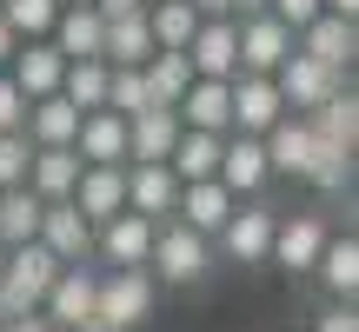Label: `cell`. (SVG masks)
<instances>
[{"label":"cell","instance_id":"obj_6","mask_svg":"<svg viewBox=\"0 0 359 332\" xmlns=\"http://www.w3.org/2000/svg\"><path fill=\"white\" fill-rule=\"evenodd\" d=\"M187 67L193 80H233L240 74V40H233V13H206L187 40Z\"/></svg>","mask_w":359,"mask_h":332},{"label":"cell","instance_id":"obj_12","mask_svg":"<svg viewBox=\"0 0 359 332\" xmlns=\"http://www.w3.org/2000/svg\"><path fill=\"white\" fill-rule=\"evenodd\" d=\"M173 206H180V179H173V166L167 160H133L127 166V213H140V219H173Z\"/></svg>","mask_w":359,"mask_h":332},{"label":"cell","instance_id":"obj_36","mask_svg":"<svg viewBox=\"0 0 359 332\" xmlns=\"http://www.w3.org/2000/svg\"><path fill=\"white\" fill-rule=\"evenodd\" d=\"M346 173H353V153L313 133V166H306V179H313L320 193H339V186H346Z\"/></svg>","mask_w":359,"mask_h":332},{"label":"cell","instance_id":"obj_29","mask_svg":"<svg viewBox=\"0 0 359 332\" xmlns=\"http://www.w3.org/2000/svg\"><path fill=\"white\" fill-rule=\"evenodd\" d=\"M313 272H320V286L333 299H353L359 293V240H353V233H346V240H326L320 259H313Z\"/></svg>","mask_w":359,"mask_h":332},{"label":"cell","instance_id":"obj_15","mask_svg":"<svg viewBox=\"0 0 359 332\" xmlns=\"http://www.w3.org/2000/svg\"><path fill=\"white\" fill-rule=\"evenodd\" d=\"M60 74H67V60H60V47H53V40H20V47H13V60H7V80L27 93V100L60 93Z\"/></svg>","mask_w":359,"mask_h":332},{"label":"cell","instance_id":"obj_31","mask_svg":"<svg viewBox=\"0 0 359 332\" xmlns=\"http://www.w3.org/2000/svg\"><path fill=\"white\" fill-rule=\"evenodd\" d=\"M147 27H154V53H187L200 13H193L187 0H154V7H147Z\"/></svg>","mask_w":359,"mask_h":332},{"label":"cell","instance_id":"obj_28","mask_svg":"<svg viewBox=\"0 0 359 332\" xmlns=\"http://www.w3.org/2000/svg\"><path fill=\"white\" fill-rule=\"evenodd\" d=\"M306 127L320 133V140H333V146H346V153H353V146H359V100H353V87H339L333 100H320L306 113Z\"/></svg>","mask_w":359,"mask_h":332},{"label":"cell","instance_id":"obj_16","mask_svg":"<svg viewBox=\"0 0 359 332\" xmlns=\"http://www.w3.org/2000/svg\"><path fill=\"white\" fill-rule=\"evenodd\" d=\"M333 240L326 233V219L320 213H293V219H280L273 226V266H286V272H313V259H320V246Z\"/></svg>","mask_w":359,"mask_h":332},{"label":"cell","instance_id":"obj_41","mask_svg":"<svg viewBox=\"0 0 359 332\" xmlns=\"http://www.w3.org/2000/svg\"><path fill=\"white\" fill-rule=\"evenodd\" d=\"M133 7H147V0H93V13H100V20H120V13H133Z\"/></svg>","mask_w":359,"mask_h":332},{"label":"cell","instance_id":"obj_32","mask_svg":"<svg viewBox=\"0 0 359 332\" xmlns=\"http://www.w3.org/2000/svg\"><path fill=\"white\" fill-rule=\"evenodd\" d=\"M60 100H74L80 113L107 106V60H67V74H60Z\"/></svg>","mask_w":359,"mask_h":332},{"label":"cell","instance_id":"obj_5","mask_svg":"<svg viewBox=\"0 0 359 332\" xmlns=\"http://www.w3.org/2000/svg\"><path fill=\"white\" fill-rule=\"evenodd\" d=\"M233 40H240V74H280L286 53H293V27L273 20V13L233 20Z\"/></svg>","mask_w":359,"mask_h":332},{"label":"cell","instance_id":"obj_2","mask_svg":"<svg viewBox=\"0 0 359 332\" xmlns=\"http://www.w3.org/2000/svg\"><path fill=\"white\" fill-rule=\"evenodd\" d=\"M154 306H160V286H154V272H147V266H107V272H100L93 312H100L107 326L140 332L147 319H154Z\"/></svg>","mask_w":359,"mask_h":332},{"label":"cell","instance_id":"obj_49","mask_svg":"<svg viewBox=\"0 0 359 332\" xmlns=\"http://www.w3.org/2000/svg\"><path fill=\"white\" fill-rule=\"evenodd\" d=\"M147 7H154V0H147Z\"/></svg>","mask_w":359,"mask_h":332},{"label":"cell","instance_id":"obj_14","mask_svg":"<svg viewBox=\"0 0 359 332\" xmlns=\"http://www.w3.org/2000/svg\"><path fill=\"white\" fill-rule=\"evenodd\" d=\"M147 253H154V219L114 213L107 226H93V259L107 266H147Z\"/></svg>","mask_w":359,"mask_h":332},{"label":"cell","instance_id":"obj_1","mask_svg":"<svg viewBox=\"0 0 359 332\" xmlns=\"http://www.w3.org/2000/svg\"><path fill=\"white\" fill-rule=\"evenodd\" d=\"M53 279H60V259H53L40 240L7 246V253H0V312H7V319H20V312H40V299H47V286H53Z\"/></svg>","mask_w":359,"mask_h":332},{"label":"cell","instance_id":"obj_24","mask_svg":"<svg viewBox=\"0 0 359 332\" xmlns=\"http://www.w3.org/2000/svg\"><path fill=\"white\" fill-rule=\"evenodd\" d=\"M180 140V113L173 106H147V113L127 120V166L133 160H167Z\"/></svg>","mask_w":359,"mask_h":332},{"label":"cell","instance_id":"obj_26","mask_svg":"<svg viewBox=\"0 0 359 332\" xmlns=\"http://www.w3.org/2000/svg\"><path fill=\"white\" fill-rule=\"evenodd\" d=\"M74 179H80V153H74V146H34V160H27V193L67 200Z\"/></svg>","mask_w":359,"mask_h":332},{"label":"cell","instance_id":"obj_40","mask_svg":"<svg viewBox=\"0 0 359 332\" xmlns=\"http://www.w3.org/2000/svg\"><path fill=\"white\" fill-rule=\"evenodd\" d=\"M313 332H359V312H353V299H333V306L313 319Z\"/></svg>","mask_w":359,"mask_h":332},{"label":"cell","instance_id":"obj_37","mask_svg":"<svg viewBox=\"0 0 359 332\" xmlns=\"http://www.w3.org/2000/svg\"><path fill=\"white\" fill-rule=\"evenodd\" d=\"M27 160H34V140L27 133H0V193L27 186Z\"/></svg>","mask_w":359,"mask_h":332},{"label":"cell","instance_id":"obj_13","mask_svg":"<svg viewBox=\"0 0 359 332\" xmlns=\"http://www.w3.org/2000/svg\"><path fill=\"white\" fill-rule=\"evenodd\" d=\"M293 47L306 53V60H320V67H333V74H346L353 53H359V27L339 20V13H320V20H306V27L293 34Z\"/></svg>","mask_w":359,"mask_h":332},{"label":"cell","instance_id":"obj_34","mask_svg":"<svg viewBox=\"0 0 359 332\" xmlns=\"http://www.w3.org/2000/svg\"><path fill=\"white\" fill-rule=\"evenodd\" d=\"M140 74H147V87H154V106H180V93L193 87L187 53H154V60H147Z\"/></svg>","mask_w":359,"mask_h":332},{"label":"cell","instance_id":"obj_4","mask_svg":"<svg viewBox=\"0 0 359 332\" xmlns=\"http://www.w3.org/2000/svg\"><path fill=\"white\" fill-rule=\"evenodd\" d=\"M93 293H100V272L93 266H60V279L47 286V299H40V319L53 332H80L93 319Z\"/></svg>","mask_w":359,"mask_h":332},{"label":"cell","instance_id":"obj_50","mask_svg":"<svg viewBox=\"0 0 359 332\" xmlns=\"http://www.w3.org/2000/svg\"><path fill=\"white\" fill-rule=\"evenodd\" d=\"M0 253H7V246H0Z\"/></svg>","mask_w":359,"mask_h":332},{"label":"cell","instance_id":"obj_33","mask_svg":"<svg viewBox=\"0 0 359 332\" xmlns=\"http://www.w3.org/2000/svg\"><path fill=\"white\" fill-rule=\"evenodd\" d=\"M147 106H154V87H147L140 67H107V113L133 120V113H147Z\"/></svg>","mask_w":359,"mask_h":332},{"label":"cell","instance_id":"obj_25","mask_svg":"<svg viewBox=\"0 0 359 332\" xmlns=\"http://www.w3.org/2000/svg\"><path fill=\"white\" fill-rule=\"evenodd\" d=\"M27 140L34 146H74V133H80V106L74 100H60V93H47V100H27Z\"/></svg>","mask_w":359,"mask_h":332},{"label":"cell","instance_id":"obj_35","mask_svg":"<svg viewBox=\"0 0 359 332\" xmlns=\"http://www.w3.org/2000/svg\"><path fill=\"white\" fill-rule=\"evenodd\" d=\"M53 13H60V0H0V20H7L20 40H47Z\"/></svg>","mask_w":359,"mask_h":332},{"label":"cell","instance_id":"obj_47","mask_svg":"<svg viewBox=\"0 0 359 332\" xmlns=\"http://www.w3.org/2000/svg\"><path fill=\"white\" fill-rule=\"evenodd\" d=\"M80 332H120V326H107V319H100V312H93V319H87V326H80Z\"/></svg>","mask_w":359,"mask_h":332},{"label":"cell","instance_id":"obj_46","mask_svg":"<svg viewBox=\"0 0 359 332\" xmlns=\"http://www.w3.org/2000/svg\"><path fill=\"white\" fill-rule=\"evenodd\" d=\"M187 7H193V13L206 20V13H226V0H187Z\"/></svg>","mask_w":359,"mask_h":332},{"label":"cell","instance_id":"obj_20","mask_svg":"<svg viewBox=\"0 0 359 332\" xmlns=\"http://www.w3.org/2000/svg\"><path fill=\"white\" fill-rule=\"evenodd\" d=\"M259 146H266V166H273V173L306 179V166H313V127H306V113H280L266 133H259Z\"/></svg>","mask_w":359,"mask_h":332},{"label":"cell","instance_id":"obj_19","mask_svg":"<svg viewBox=\"0 0 359 332\" xmlns=\"http://www.w3.org/2000/svg\"><path fill=\"white\" fill-rule=\"evenodd\" d=\"M74 153H80V166H127V120H120V113H107V106L80 113Z\"/></svg>","mask_w":359,"mask_h":332},{"label":"cell","instance_id":"obj_10","mask_svg":"<svg viewBox=\"0 0 359 332\" xmlns=\"http://www.w3.org/2000/svg\"><path fill=\"white\" fill-rule=\"evenodd\" d=\"M40 246H47L60 266H93V226L74 213V200H47V213H40Z\"/></svg>","mask_w":359,"mask_h":332},{"label":"cell","instance_id":"obj_18","mask_svg":"<svg viewBox=\"0 0 359 332\" xmlns=\"http://www.w3.org/2000/svg\"><path fill=\"white\" fill-rule=\"evenodd\" d=\"M286 113L273 74H233V133H266Z\"/></svg>","mask_w":359,"mask_h":332},{"label":"cell","instance_id":"obj_3","mask_svg":"<svg viewBox=\"0 0 359 332\" xmlns=\"http://www.w3.org/2000/svg\"><path fill=\"white\" fill-rule=\"evenodd\" d=\"M206 266H213V240H200L180 219H160L154 226V253H147L154 286H193V279H206Z\"/></svg>","mask_w":359,"mask_h":332},{"label":"cell","instance_id":"obj_42","mask_svg":"<svg viewBox=\"0 0 359 332\" xmlns=\"http://www.w3.org/2000/svg\"><path fill=\"white\" fill-rule=\"evenodd\" d=\"M0 332H53L47 319H40V312H20V319H7V326H0Z\"/></svg>","mask_w":359,"mask_h":332},{"label":"cell","instance_id":"obj_45","mask_svg":"<svg viewBox=\"0 0 359 332\" xmlns=\"http://www.w3.org/2000/svg\"><path fill=\"white\" fill-rule=\"evenodd\" d=\"M326 13H339V20H359V0H326Z\"/></svg>","mask_w":359,"mask_h":332},{"label":"cell","instance_id":"obj_11","mask_svg":"<svg viewBox=\"0 0 359 332\" xmlns=\"http://www.w3.org/2000/svg\"><path fill=\"white\" fill-rule=\"evenodd\" d=\"M67 200H74V213L87 226H107L114 213H127V166H80Z\"/></svg>","mask_w":359,"mask_h":332},{"label":"cell","instance_id":"obj_17","mask_svg":"<svg viewBox=\"0 0 359 332\" xmlns=\"http://www.w3.org/2000/svg\"><path fill=\"white\" fill-rule=\"evenodd\" d=\"M173 113L193 133H233V80H193Z\"/></svg>","mask_w":359,"mask_h":332},{"label":"cell","instance_id":"obj_21","mask_svg":"<svg viewBox=\"0 0 359 332\" xmlns=\"http://www.w3.org/2000/svg\"><path fill=\"white\" fill-rule=\"evenodd\" d=\"M233 206H240V200H233V193L219 186V179H193V186H180L173 219H180V226H193L200 240H213V233L233 219Z\"/></svg>","mask_w":359,"mask_h":332},{"label":"cell","instance_id":"obj_39","mask_svg":"<svg viewBox=\"0 0 359 332\" xmlns=\"http://www.w3.org/2000/svg\"><path fill=\"white\" fill-rule=\"evenodd\" d=\"M20 127H27V93L0 74V133H20Z\"/></svg>","mask_w":359,"mask_h":332},{"label":"cell","instance_id":"obj_27","mask_svg":"<svg viewBox=\"0 0 359 332\" xmlns=\"http://www.w3.org/2000/svg\"><path fill=\"white\" fill-rule=\"evenodd\" d=\"M219 140H226V133H193V127H180V140H173V153H167V166H173L180 186L219 173Z\"/></svg>","mask_w":359,"mask_h":332},{"label":"cell","instance_id":"obj_48","mask_svg":"<svg viewBox=\"0 0 359 332\" xmlns=\"http://www.w3.org/2000/svg\"><path fill=\"white\" fill-rule=\"evenodd\" d=\"M60 7H93V0H60Z\"/></svg>","mask_w":359,"mask_h":332},{"label":"cell","instance_id":"obj_7","mask_svg":"<svg viewBox=\"0 0 359 332\" xmlns=\"http://www.w3.org/2000/svg\"><path fill=\"white\" fill-rule=\"evenodd\" d=\"M273 226H280V213H273V206H233V219L213 233V240H219V253H226L233 266H266Z\"/></svg>","mask_w":359,"mask_h":332},{"label":"cell","instance_id":"obj_9","mask_svg":"<svg viewBox=\"0 0 359 332\" xmlns=\"http://www.w3.org/2000/svg\"><path fill=\"white\" fill-rule=\"evenodd\" d=\"M219 186L233 193V200H253L259 186L273 179V166H266V146H259V133H226L219 140Z\"/></svg>","mask_w":359,"mask_h":332},{"label":"cell","instance_id":"obj_43","mask_svg":"<svg viewBox=\"0 0 359 332\" xmlns=\"http://www.w3.org/2000/svg\"><path fill=\"white\" fill-rule=\"evenodd\" d=\"M13 47H20V34H13V27L0 20V74H7V60H13Z\"/></svg>","mask_w":359,"mask_h":332},{"label":"cell","instance_id":"obj_8","mask_svg":"<svg viewBox=\"0 0 359 332\" xmlns=\"http://www.w3.org/2000/svg\"><path fill=\"white\" fill-rule=\"evenodd\" d=\"M273 87H280V100H286V113H313L320 100H333L339 87H346V74H333V67H320V60H306V53H286V67L273 74Z\"/></svg>","mask_w":359,"mask_h":332},{"label":"cell","instance_id":"obj_23","mask_svg":"<svg viewBox=\"0 0 359 332\" xmlns=\"http://www.w3.org/2000/svg\"><path fill=\"white\" fill-rule=\"evenodd\" d=\"M100 60H107V67H147V60H154V27H147V7L120 13V20H107Z\"/></svg>","mask_w":359,"mask_h":332},{"label":"cell","instance_id":"obj_44","mask_svg":"<svg viewBox=\"0 0 359 332\" xmlns=\"http://www.w3.org/2000/svg\"><path fill=\"white\" fill-rule=\"evenodd\" d=\"M226 13H233V20H246V13H266V0H226Z\"/></svg>","mask_w":359,"mask_h":332},{"label":"cell","instance_id":"obj_38","mask_svg":"<svg viewBox=\"0 0 359 332\" xmlns=\"http://www.w3.org/2000/svg\"><path fill=\"white\" fill-rule=\"evenodd\" d=\"M266 13H273V20H286V27L299 34L306 20H320V13H326V0H266Z\"/></svg>","mask_w":359,"mask_h":332},{"label":"cell","instance_id":"obj_22","mask_svg":"<svg viewBox=\"0 0 359 332\" xmlns=\"http://www.w3.org/2000/svg\"><path fill=\"white\" fill-rule=\"evenodd\" d=\"M53 47H60V60H100V40H107V20L93 7H60L53 13Z\"/></svg>","mask_w":359,"mask_h":332},{"label":"cell","instance_id":"obj_30","mask_svg":"<svg viewBox=\"0 0 359 332\" xmlns=\"http://www.w3.org/2000/svg\"><path fill=\"white\" fill-rule=\"evenodd\" d=\"M40 213H47V200L27 186H7L0 193V246H27L40 233Z\"/></svg>","mask_w":359,"mask_h":332}]
</instances>
